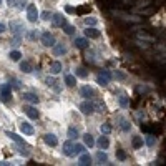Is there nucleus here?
Returning <instances> with one entry per match:
<instances>
[{"label":"nucleus","instance_id":"32","mask_svg":"<svg viewBox=\"0 0 166 166\" xmlns=\"http://www.w3.org/2000/svg\"><path fill=\"white\" fill-rule=\"evenodd\" d=\"M85 23H87L88 27H95L96 20H95V18H91V17H87V18H85Z\"/></svg>","mask_w":166,"mask_h":166},{"label":"nucleus","instance_id":"29","mask_svg":"<svg viewBox=\"0 0 166 166\" xmlns=\"http://www.w3.org/2000/svg\"><path fill=\"white\" fill-rule=\"evenodd\" d=\"M154 143H156V138H154L153 135H148V136H146V145L151 148V146H154Z\"/></svg>","mask_w":166,"mask_h":166},{"label":"nucleus","instance_id":"44","mask_svg":"<svg viewBox=\"0 0 166 166\" xmlns=\"http://www.w3.org/2000/svg\"><path fill=\"white\" fill-rule=\"evenodd\" d=\"M8 2H10V0H8Z\"/></svg>","mask_w":166,"mask_h":166},{"label":"nucleus","instance_id":"12","mask_svg":"<svg viewBox=\"0 0 166 166\" xmlns=\"http://www.w3.org/2000/svg\"><path fill=\"white\" fill-rule=\"evenodd\" d=\"M85 35H87L88 38H98L100 37V30H96L95 27H88V28L85 30Z\"/></svg>","mask_w":166,"mask_h":166},{"label":"nucleus","instance_id":"40","mask_svg":"<svg viewBox=\"0 0 166 166\" xmlns=\"http://www.w3.org/2000/svg\"><path fill=\"white\" fill-rule=\"evenodd\" d=\"M47 85L53 87V85H55V78H50V76H48V78H47Z\"/></svg>","mask_w":166,"mask_h":166},{"label":"nucleus","instance_id":"18","mask_svg":"<svg viewBox=\"0 0 166 166\" xmlns=\"http://www.w3.org/2000/svg\"><path fill=\"white\" fill-rule=\"evenodd\" d=\"M83 140H85V145H87V146H90V148H91L93 145H95V140H93V136H91L90 133H87V135H83Z\"/></svg>","mask_w":166,"mask_h":166},{"label":"nucleus","instance_id":"23","mask_svg":"<svg viewBox=\"0 0 166 166\" xmlns=\"http://www.w3.org/2000/svg\"><path fill=\"white\" fill-rule=\"evenodd\" d=\"M65 82H66V85H68V87H75V85H76V78H75L73 75H66Z\"/></svg>","mask_w":166,"mask_h":166},{"label":"nucleus","instance_id":"33","mask_svg":"<svg viewBox=\"0 0 166 166\" xmlns=\"http://www.w3.org/2000/svg\"><path fill=\"white\" fill-rule=\"evenodd\" d=\"M116 158H118V159H121V161H123V159H126V154H124L123 149H116Z\"/></svg>","mask_w":166,"mask_h":166},{"label":"nucleus","instance_id":"25","mask_svg":"<svg viewBox=\"0 0 166 166\" xmlns=\"http://www.w3.org/2000/svg\"><path fill=\"white\" fill-rule=\"evenodd\" d=\"M85 153V146L83 145H73V156L75 154H82Z\"/></svg>","mask_w":166,"mask_h":166},{"label":"nucleus","instance_id":"43","mask_svg":"<svg viewBox=\"0 0 166 166\" xmlns=\"http://www.w3.org/2000/svg\"><path fill=\"white\" fill-rule=\"evenodd\" d=\"M0 4H2V0H0Z\"/></svg>","mask_w":166,"mask_h":166},{"label":"nucleus","instance_id":"5","mask_svg":"<svg viewBox=\"0 0 166 166\" xmlns=\"http://www.w3.org/2000/svg\"><path fill=\"white\" fill-rule=\"evenodd\" d=\"M43 141H45L48 146H57L58 145V140L55 135H52V133H47V135H43Z\"/></svg>","mask_w":166,"mask_h":166},{"label":"nucleus","instance_id":"21","mask_svg":"<svg viewBox=\"0 0 166 166\" xmlns=\"http://www.w3.org/2000/svg\"><path fill=\"white\" fill-rule=\"evenodd\" d=\"M120 126L123 131H130V128H131V124L128 123V120H124V118H120Z\"/></svg>","mask_w":166,"mask_h":166},{"label":"nucleus","instance_id":"41","mask_svg":"<svg viewBox=\"0 0 166 166\" xmlns=\"http://www.w3.org/2000/svg\"><path fill=\"white\" fill-rule=\"evenodd\" d=\"M25 4H27L25 0H22V2H18V8H23V7H25Z\"/></svg>","mask_w":166,"mask_h":166},{"label":"nucleus","instance_id":"9","mask_svg":"<svg viewBox=\"0 0 166 166\" xmlns=\"http://www.w3.org/2000/svg\"><path fill=\"white\" fill-rule=\"evenodd\" d=\"M62 151L65 156H73V143H71V141H65Z\"/></svg>","mask_w":166,"mask_h":166},{"label":"nucleus","instance_id":"20","mask_svg":"<svg viewBox=\"0 0 166 166\" xmlns=\"http://www.w3.org/2000/svg\"><path fill=\"white\" fill-rule=\"evenodd\" d=\"M78 136H80V135H78V130L73 128V126H70V128H68V138H70V140H76Z\"/></svg>","mask_w":166,"mask_h":166},{"label":"nucleus","instance_id":"7","mask_svg":"<svg viewBox=\"0 0 166 166\" xmlns=\"http://www.w3.org/2000/svg\"><path fill=\"white\" fill-rule=\"evenodd\" d=\"M23 111L27 113V116H28V118H32V120H37L38 116H40V113H38L33 106H23Z\"/></svg>","mask_w":166,"mask_h":166},{"label":"nucleus","instance_id":"42","mask_svg":"<svg viewBox=\"0 0 166 166\" xmlns=\"http://www.w3.org/2000/svg\"><path fill=\"white\" fill-rule=\"evenodd\" d=\"M2 32H5V25L4 23H0V33H2Z\"/></svg>","mask_w":166,"mask_h":166},{"label":"nucleus","instance_id":"36","mask_svg":"<svg viewBox=\"0 0 166 166\" xmlns=\"http://www.w3.org/2000/svg\"><path fill=\"white\" fill-rule=\"evenodd\" d=\"M120 105H121V106H128V105H130V101H128V100H126V96H120Z\"/></svg>","mask_w":166,"mask_h":166},{"label":"nucleus","instance_id":"14","mask_svg":"<svg viewBox=\"0 0 166 166\" xmlns=\"http://www.w3.org/2000/svg\"><path fill=\"white\" fill-rule=\"evenodd\" d=\"M78 163H80L82 166H88V165H91V156H90V154H87V153H82V154H80Z\"/></svg>","mask_w":166,"mask_h":166},{"label":"nucleus","instance_id":"2","mask_svg":"<svg viewBox=\"0 0 166 166\" xmlns=\"http://www.w3.org/2000/svg\"><path fill=\"white\" fill-rule=\"evenodd\" d=\"M42 43H43L45 47H53L55 45V37L50 32H45L43 35H42Z\"/></svg>","mask_w":166,"mask_h":166},{"label":"nucleus","instance_id":"35","mask_svg":"<svg viewBox=\"0 0 166 166\" xmlns=\"http://www.w3.org/2000/svg\"><path fill=\"white\" fill-rule=\"evenodd\" d=\"M63 27H65V33H66V35H73V30H75V28L71 27V25H66V23H65Z\"/></svg>","mask_w":166,"mask_h":166},{"label":"nucleus","instance_id":"27","mask_svg":"<svg viewBox=\"0 0 166 166\" xmlns=\"http://www.w3.org/2000/svg\"><path fill=\"white\" fill-rule=\"evenodd\" d=\"M53 53H55V55H63V53H66V48H65L63 45H57V47L53 48Z\"/></svg>","mask_w":166,"mask_h":166},{"label":"nucleus","instance_id":"38","mask_svg":"<svg viewBox=\"0 0 166 166\" xmlns=\"http://www.w3.org/2000/svg\"><path fill=\"white\" fill-rule=\"evenodd\" d=\"M12 83H13V88H15V90H20V83H18V80L12 78Z\"/></svg>","mask_w":166,"mask_h":166},{"label":"nucleus","instance_id":"1","mask_svg":"<svg viewBox=\"0 0 166 166\" xmlns=\"http://www.w3.org/2000/svg\"><path fill=\"white\" fill-rule=\"evenodd\" d=\"M12 98V90H10V85L4 83V85H0V100L4 101V103H8Z\"/></svg>","mask_w":166,"mask_h":166},{"label":"nucleus","instance_id":"24","mask_svg":"<svg viewBox=\"0 0 166 166\" xmlns=\"http://www.w3.org/2000/svg\"><path fill=\"white\" fill-rule=\"evenodd\" d=\"M8 57L12 58L13 62H18V60L22 58V53L18 52V50H13V52H10V55H8Z\"/></svg>","mask_w":166,"mask_h":166},{"label":"nucleus","instance_id":"17","mask_svg":"<svg viewBox=\"0 0 166 166\" xmlns=\"http://www.w3.org/2000/svg\"><path fill=\"white\" fill-rule=\"evenodd\" d=\"M50 71H52L53 75L60 73V71H62V63H60V62H53V63H52V66H50Z\"/></svg>","mask_w":166,"mask_h":166},{"label":"nucleus","instance_id":"13","mask_svg":"<svg viewBox=\"0 0 166 166\" xmlns=\"http://www.w3.org/2000/svg\"><path fill=\"white\" fill-rule=\"evenodd\" d=\"M20 130H22V133H23V135H33V131H35L32 124L25 123V121H23V123H20Z\"/></svg>","mask_w":166,"mask_h":166},{"label":"nucleus","instance_id":"31","mask_svg":"<svg viewBox=\"0 0 166 166\" xmlns=\"http://www.w3.org/2000/svg\"><path fill=\"white\" fill-rule=\"evenodd\" d=\"M96 82H98V85H101V87H106L108 85V78H105L103 75H98V80H96Z\"/></svg>","mask_w":166,"mask_h":166},{"label":"nucleus","instance_id":"39","mask_svg":"<svg viewBox=\"0 0 166 166\" xmlns=\"http://www.w3.org/2000/svg\"><path fill=\"white\" fill-rule=\"evenodd\" d=\"M100 75H103L105 78H108V80H111V73H110V71H106V70H105V71H101V73H100Z\"/></svg>","mask_w":166,"mask_h":166},{"label":"nucleus","instance_id":"22","mask_svg":"<svg viewBox=\"0 0 166 166\" xmlns=\"http://www.w3.org/2000/svg\"><path fill=\"white\" fill-rule=\"evenodd\" d=\"M20 70L25 71V73H30V71H32V65H30V62H22L20 63Z\"/></svg>","mask_w":166,"mask_h":166},{"label":"nucleus","instance_id":"28","mask_svg":"<svg viewBox=\"0 0 166 166\" xmlns=\"http://www.w3.org/2000/svg\"><path fill=\"white\" fill-rule=\"evenodd\" d=\"M96 159H98L100 163H106L108 161L106 153H103V151H98V153H96Z\"/></svg>","mask_w":166,"mask_h":166},{"label":"nucleus","instance_id":"19","mask_svg":"<svg viewBox=\"0 0 166 166\" xmlns=\"http://www.w3.org/2000/svg\"><path fill=\"white\" fill-rule=\"evenodd\" d=\"M10 30H12L13 33H18L20 30H23V27H22L18 22H10Z\"/></svg>","mask_w":166,"mask_h":166},{"label":"nucleus","instance_id":"8","mask_svg":"<svg viewBox=\"0 0 166 166\" xmlns=\"http://www.w3.org/2000/svg\"><path fill=\"white\" fill-rule=\"evenodd\" d=\"M52 20H53V25H55V27H63V25L66 23L65 17L60 15V13H55V15H52Z\"/></svg>","mask_w":166,"mask_h":166},{"label":"nucleus","instance_id":"34","mask_svg":"<svg viewBox=\"0 0 166 166\" xmlns=\"http://www.w3.org/2000/svg\"><path fill=\"white\" fill-rule=\"evenodd\" d=\"M101 133H103V135H108V133L111 131V126H110V124H101Z\"/></svg>","mask_w":166,"mask_h":166},{"label":"nucleus","instance_id":"10","mask_svg":"<svg viewBox=\"0 0 166 166\" xmlns=\"http://www.w3.org/2000/svg\"><path fill=\"white\" fill-rule=\"evenodd\" d=\"M96 145H98L100 149H106L108 146H110V140H108L106 135H103V136H100V140L96 141Z\"/></svg>","mask_w":166,"mask_h":166},{"label":"nucleus","instance_id":"16","mask_svg":"<svg viewBox=\"0 0 166 166\" xmlns=\"http://www.w3.org/2000/svg\"><path fill=\"white\" fill-rule=\"evenodd\" d=\"M75 47H76V48H87L88 40L87 38H76V40H75Z\"/></svg>","mask_w":166,"mask_h":166},{"label":"nucleus","instance_id":"4","mask_svg":"<svg viewBox=\"0 0 166 166\" xmlns=\"http://www.w3.org/2000/svg\"><path fill=\"white\" fill-rule=\"evenodd\" d=\"M27 17H28L30 22H37L38 12H37V7H35V5H28V8H27Z\"/></svg>","mask_w":166,"mask_h":166},{"label":"nucleus","instance_id":"11","mask_svg":"<svg viewBox=\"0 0 166 166\" xmlns=\"http://www.w3.org/2000/svg\"><path fill=\"white\" fill-rule=\"evenodd\" d=\"M80 95H82L83 98H91V96L95 95V91H93V88H90V87H82L80 88Z\"/></svg>","mask_w":166,"mask_h":166},{"label":"nucleus","instance_id":"30","mask_svg":"<svg viewBox=\"0 0 166 166\" xmlns=\"http://www.w3.org/2000/svg\"><path fill=\"white\" fill-rule=\"evenodd\" d=\"M75 75H76V76H80V78H85V76H87V71H85V68H82V66H80V68H76V70H75Z\"/></svg>","mask_w":166,"mask_h":166},{"label":"nucleus","instance_id":"3","mask_svg":"<svg viewBox=\"0 0 166 166\" xmlns=\"http://www.w3.org/2000/svg\"><path fill=\"white\" fill-rule=\"evenodd\" d=\"M93 110H95V105L90 103V101H83V103L80 105V111H82L83 115H90V113H93Z\"/></svg>","mask_w":166,"mask_h":166},{"label":"nucleus","instance_id":"37","mask_svg":"<svg viewBox=\"0 0 166 166\" xmlns=\"http://www.w3.org/2000/svg\"><path fill=\"white\" fill-rule=\"evenodd\" d=\"M42 18H43V20H50V18H52V13H50V12H47V10H45V12L42 13Z\"/></svg>","mask_w":166,"mask_h":166},{"label":"nucleus","instance_id":"6","mask_svg":"<svg viewBox=\"0 0 166 166\" xmlns=\"http://www.w3.org/2000/svg\"><path fill=\"white\" fill-rule=\"evenodd\" d=\"M5 135H7V136L10 138V140H13V141H15V143H18V145H20V146H23V148H28V146H27V143H25V141H23V138H20V136H18V135H15V133H10V131H7V133H5Z\"/></svg>","mask_w":166,"mask_h":166},{"label":"nucleus","instance_id":"26","mask_svg":"<svg viewBox=\"0 0 166 166\" xmlns=\"http://www.w3.org/2000/svg\"><path fill=\"white\" fill-rule=\"evenodd\" d=\"M141 146H143V140H141L140 136H135L133 138V148L138 149V148H141Z\"/></svg>","mask_w":166,"mask_h":166},{"label":"nucleus","instance_id":"15","mask_svg":"<svg viewBox=\"0 0 166 166\" xmlns=\"http://www.w3.org/2000/svg\"><path fill=\"white\" fill-rule=\"evenodd\" d=\"M23 100H27V101H30V103H33V105L38 103V96L35 95V93H23Z\"/></svg>","mask_w":166,"mask_h":166}]
</instances>
